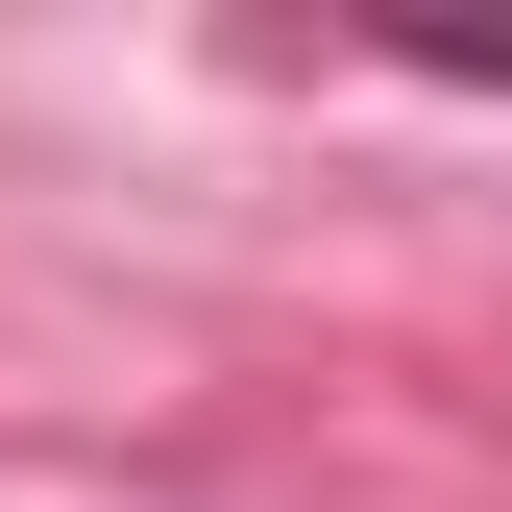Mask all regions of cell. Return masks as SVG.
<instances>
[{
    "label": "cell",
    "instance_id": "6da1fadb",
    "mask_svg": "<svg viewBox=\"0 0 512 512\" xmlns=\"http://www.w3.org/2000/svg\"><path fill=\"white\" fill-rule=\"evenodd\" d=\"M391 74H439V98H512V0H391Z\"/></svg>",
    "mask_w": 512,
    "mask_h": 512
}]
</instances>
